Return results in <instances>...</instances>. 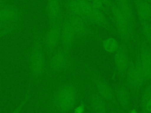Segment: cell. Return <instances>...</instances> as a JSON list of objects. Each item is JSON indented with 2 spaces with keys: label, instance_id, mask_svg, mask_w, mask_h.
<instances>
[{
  "label": "cell",
  "instance_id": "9c48e42d",
  "mask_svg": "<svg viewBox=\"0 0 151 113\" xmlns=\"http://www.w3.org/2000/svg\"><path fill=\"white\" fill-rule=\"evenodd\" d=\"M130 61L127 46L123 42L119 44L118 48L114 52V62L119 79L123 81L125 79Z\"/></svg>",
  "mask_w": 151,
  "mask_h": 113
},
{
  "label": "cell",
  "instance_id": "5bb4252c",
  "mask_svg": "<svg viewBox=\"0 0 151 113\" xmlns=\"http://www.w3.org/2000/svg\"><path fill=\"white\" fill-rule=\"evenodd\" d=\"M46 12L49 26L61 21L63 18L60 0H47Z\"/></svg>",
  "mask_w": 151,
  "mask_h": 113
},
{
  "label": "cell",
  "instance_id": "d6986e66",
  "mask_svg": "<svg viewBox=\"0 0 151 113\" xmlns=\"http://www.w3.org/2000/svg\"><path fill=\"white\" fill-rule=\"evenodd\" d=\"M65 6L67 9V12L73 14L85 21L88 25H91L88 18L83 12L77 0H66Z\"/></svg>",
  "mask_w": 151,
  "mask_h": 113
},
{
  "label": "cell",
  "instance_id": "9a60e30c",
  "mask_svg": "<svg viewBox=\"0 0 151 113\" xmlns=\"http://www.w3.org/2000/svg\"><path fill=\"white\" fill-rule=\"evenodd\" d=\"M114 91L117 104L124 111H128L131 106V97L127 87L122 84H118L115 87Z\"/></svg>",
  "mask_w": 151,
  "mask_h": 113
},
{
  "label": "cell",
  "instance_id": "4fadbf2b",
  "mask_svg": "<svg viewBox=\"0 0 151 113\" xmlns=\"http://www.w3.org/2000/svg\"><path fill=\"white\" fill-rule=\"evenodd\" d=\"M24 16L23 12L13 5L0 8V22L7 24L19 22Z\"/></svg>",
  "mask_w": 151,
  "mask_h": 113
},
{
  "label": "cell",
  "instance_id": "44dd1931",
  "mask_svg": "<svg viewBox=\"0 0 151 113\" xmlns=\"http://www.w3.org/2000/svg\"><path fill=\"white\" fill-rule=\"evenodd\" d=\"M23 28V24L20 22L10 25L6 28L0 30V38L6 36L7 35L15 32Z\"/></svg>",
  "mask_w": 151,
  "mask_h": 113
},
{
  "label": "cell",
  "instance_id": "8992f818",
  "mask_svg": "<svg viewBox=\"0 0 151 113\" xmlns=\"http://www.w3.org/2000/svg\"><path fill=\"white\" fill-rule=\"evenodd\" d=\"M62 21L49 26L48 31L42 38L43 46L46 56L49 58L58 48L60 44Z\"/></svg>",
  "mask_w": 151,
  "mask_h": 113
},
{
  "label": "cell",
  "instance_id": "52a82bcc",
  "mask_svg": "<svg viewBox=\"0 0 151 113\" xmlns=\"http://www.w3.org/2000/svg\"><path fill=\"white\" fill-rule=\"evenodd\" d=\"M136 56L142 68L145 84L151 83V46L143 37Z\"/></svg>",
  "mask_w": 151,
  "mask_h": 113
},
{
  "label": "cell",
  "instance_id": "f546056e",
  "mask_svg": "<svg viewBox=\"0 0 151 113\" xmlns=\"http://www.w3.org/2000/svg\"><path fill=\"white\" fill-rule=\"evenodd\" d=\"M145 1H146V2H148V3H149V4H151V0H144Z\"/></svg>",
  "mask_w": 151,
  "mask_h": 113
},
{
  "label": "cell",
  "instance_id": "4316f807",
  "mask_svg": "<svg viewBox=\"0 0 151 113\" xmlns=\"http://www.w3.org/2000/svg\"><path fill=\"white\" fill-rule=\"evenodd\" d=\"M10 25H11V24H7V23H4V22H0V30L6 28L7 26H9Z\"/></svg>",
  "mask_w": 151,
  "mask_h": 113
},
{
  "label": "cell",
  "instance_id": "3957f363",
  "mask_svg": "<svg viewBox=\"0 0 151 113\" xmlns=\"http://www.w3.org/2000/svg\"><path fill=\"white\" fill-rule=\"evenodd\" d=\"M125 80L126 86L130 92L134 97H137L145 85L142 68L140 65L137 58H130L129 67L126 73Z\"/></svg>",
  "mask_w": 151,
  "mask_h": 113
},
{
  "label": "cell",
  "instance_id": "277c9868",
  "mask_svg": "<svg viewBox=\"0 0 151 113\" xmlns=\"http://www.w3.org/2000/svg\"><path fill=\"white\" fill-rule=\"evenodd\" d=\"M110 9L116 25V30L117 35L120 36L123 44L127 46H130V41L133 38L135 29L131 26L114 2L110 6Z\"/></svg>",
  "mask_w": 151,
  "mask_h": 113
},
{
  "label": "cell",
  "instance_id": "8fae6325",
  "mask_svg": "<svg viewBox=\"0 0 151 113\" xmlns=\"http://www.w3.org/2000/svg\"><path fill=\"white\" fill-rule=\"evenodd\" d=\"M76 37L74 31L66 16L63 18L61 23L60 44L61 48L67 54L71 55Z\"/></svg>",
  "mask_w": 151,
  "mask_h": 113
},
{
  "label": "cell",
  "instance_id": "ba28073f",
  "mask_svg": "<svg viewBox=\"0 0 151 113\" xmlns=\"http://www.w3.org/2000/svg\"><path fill=\"white\" fill-rule=\"evenodd\" d=\"M92 75V86L95 91L105 101L117 105L114 91L108 82L96 71H93Z\"/></svg>",
  "mask_w": 151,
  "mask_h": 113
},
{
  "label": "cell",
  "instance_id": "ac0fdd59",
  "mask_svg": "<svg viewBox=\"0 0 151 113\" xmlns=\"http://www.w3.org/2000/svg\"><path fill=\"white\" fill-rule=\"evenodd\" d=\"M114 2L124 14L131 26L135 29L134 15L130 0H114Z\"/></svg>",
  "mask_w": 151,
  "mask_h": 113
},
{
  "label": "cell",
  "instance_id": "83f0119b",
  "mask_svg": "<svg viewBox=\"0 0 151 113\" xmlns=\"http://www.w3.org/2000/svg\"><path fill=\"white\" fill-rule=\"evenodd\" d=\"M140 113H149V112L147 110L146 108L144 105H141V111Z\"/></svg>",
  "mask_w": 151,
  "mask_h": 113
},
{
  "label": "cell",
  "instance_id": "cb8c5ba5",
  "mask_svg": "<svg viewBox=\"0 0 151 113\" xmlns=\"http://www.w3.org/2000/svg\"><path fill=\"white\" fill-rule=\"evenodd\" d=\"M101 1L107 9H110V6L114 2V1L113 0H101Z\"/></svg>",
  "mask_w": 151,
  "mask_h": 113
},
{
  "label": "cell",
  "instance_id": "2e32d148",
  "mask_svg": "<svg viewBox=\"0 0 151 113\" xmlns=\"http://www.w3.org/2000/svg\"><path fill=\"white\" fill-rule=\"evenodd\" d=\"M89 100L91 108L94 113H107L105 100L98 94L92 85L90 87Z\"/></svg>",
  "mask_w": 151,
  "mask_h": 113
},
{
  "label": "cell",
  "instance_id": "ffe728a7",
  "mask_svg": "<svg viewBox=\"0 0 151 113\" xmlns=\"http://www.w3.org/2000/svg\"><path fill=\"white\" fill-rule=\"evenodd\" d=\"M102 45L107 52L114 53L119 46L117 41L114 38H108L102 41Z\"/></svg>",
  "mask_w": 151,
  "mask_h": 113
},
{
  "label": "cell",
  "instance_id": "603a6c76",
  "mask_svg": "<svg viewBox=\"0 0 151 113\" xmlns=\"http://www.w3.org/2000/svg\"><path fill=\"white\" fill-rule=\"evenodd\" d=\"M140 23L143 38L151 46V26L150 22H141Z\"/></svg>",
  "mask_w": 151,
  "mask_h": 113
},
{
  "label": "cell",
  "instance_id": "7c38bea8",
  "mask_svg": "<svg viewBox=\"0 0 151 113\" xmlns=\"http://www.w3.org/2000/svg\"><path fill=\"white\" fill-rule=\"evenodd\" d=\"M88 18L91 25H96L109 31L113 35H117L116 29L113 27L106 14L102 11L93 7Z\"/></svg>",
  "mask_w": 151,
  "mask_h": 113
},
{
  "label": "cell",
  "instance_id": "5b68a950",
  "mask_svg": "<svg viewBox=\"0 0 151 113\" xmlns=\"http://www.w3.org/2000/svg\"><path fill=\"white\" fill-rule=\"evenodd\" d=\"M47 62V71L49 74L55 75L70 71L74 66L71 55L64 52L61 48H58Z\"/></svg>",
  "mask_w": 151,
  "mask_h": 113
},
{
  "label": "cell",
  "instance_id": "d4e9b609",
  "mask_svg": "<svg viewBox=\"0 0 151 113\" xmlns=\"http://www.w3.org/2000/svg\"><path fill=\"white\" fill-rule=\"evenodd\" d=\"M144 105L146 108L147 110L149 112V113H151V98L147 101L146 104L145 105Z\"/></svg>",
  "mask_w": 151,
  "mask_h": 113
},
{
  "label": "cell",
  "instance_id": "7402d4cb",
  "mask_svg": "<svg viewBox=\"0 0 151 113\" xmlns=\"http://www.w3.org/2000/svg\"><path fill=\"white\" fill-rule=\"evenodd\" d=\"M31 94H32V89L31 88H29L25 95H24V98H22V99L21 101V102L18 104V105L15 107V108L11 113H21L22 110L27 105L28 101L31 98Z\"/></svg>",
  "mask_w": 151,
  "mask_h": 113
},
{
  "label": "cell",
  "instance_id": "30bf717a",
  "mask_svg": "<svg viewBox=\"0 0 151 113\" xmlns=\"http://www.w3.org/2000/svg\"><path fill=\"white\" fill-rule=\"evenodd\" d=\"M65 16L74 31L76 40L81 42L85 40L89 36L94 35L89 26L90 25L81 18L68 12Z\"/></svg>",
  "mask_w": 151,
  "mask_h": 113
},
{
  "label": "cell",
  "instance_id": "4dcf8cb0",
  "mask_svg": "<svg viewBox=\"0 0 151 113\" xmlns=\"http://www.w3.org/2000/svg\"><path fill=\"white\" fill-rule=\"evenodd\" d=\"M150 26H151V21L150 22Z\"/></svg>",
  "mask_w": 151,
  "mask_h": 113
},
{
  "label": "cell",
  "instance_id": "484cf974",
  "mask_svg": "<svg viewBox=\"0 0 151 113\" xmlns=\"http://www.w3.org/2000/svg\"><path fill=\"white\" fill-rule=\"evenodd\" d=\"M9 5H10V4L8 2H6V1H5V0H0V8L4 7V6H8Z\"/></svg>",
  "mask_w": 151,
  "mask_h": 113
},
{
  "label": "cell",
  "instance_id": "6da1fadb",
  "mask_svg": "<svg viewBox=\"0 0 151 113\" xmlns=\"http://www.w3.org/2000/svg\"><path fill=\"white\" fill-rule=\"evenodd\" d=\"M42 34L38 26L32 32V43L28 56L31 79L35 84L40 82L47 72V61L42 42Z\"/></svg>",
  "mask_w": 151,
  "mask_h": 113
},
{
  "label": "cell",
  "instance_id": "f1b7e54d",
  "mask_svg": "<svg viewBox=\"0 0 151 113\" xmlns=\"http://www.w3.org/2000/svg\"><path fill=\"white\" fill-rule=\"evenodd\" d=\"M111 113H125L124 111H120V110H118V111H113V112Z\"/></svg>",
  "mask_w": 151,
  "mask_h": 113
},
{
  "label": "cell",
  "instance_id": "e0dca14e",
  "mask_svg": "<svg viewBox=\"0 0 151 113\" xmlns=\"http://www.w3.org/2000/svg\"><path fill=\"white\" fill-rule=\"evenodd\" d=\"M133 1L140 22H150L151 21V4L144 0Z\"/></svg>",
  "mask_w": 151,
  "mask_h": 113
},
{
  "label": "cell",
  "instance_id": "7a4b0ae2",
  "mask_svg": "<svg viewBox=\"0 0 151 113\" xmlns=\"http://www.w3.org/2000/svg\"><path fill=\"white\" fill-rule=\"evenodd\" d=\"M79 87L74 82L63 84L55 91L49 102L50 109L58 113H67L76 107L79 98Z\"/></svg>",
  "mask_w": 151,
  "mask_h": 113
}]
</instances>
